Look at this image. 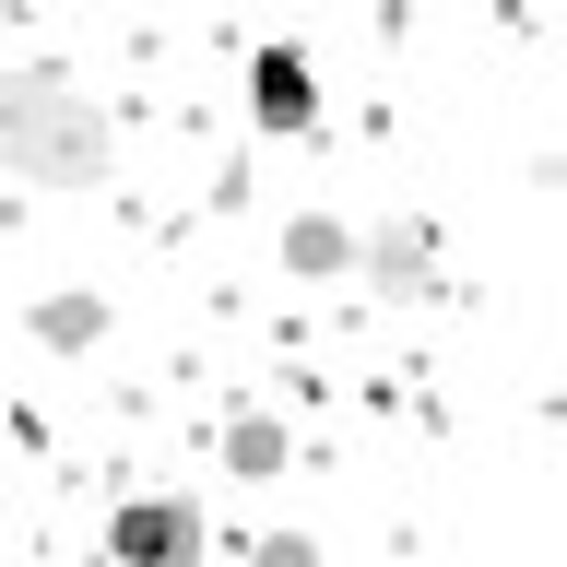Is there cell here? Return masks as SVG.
<instances>
[{"label":"cell","instance_id":"obj_8","mask_svg":"<svg viewBox=\"0 0 567 567\" xmlns=\"http://www.w3.org/2000/svg\"><path fill=\"white\" fill-rule=\"evenodd\" d=\"M248 567H319V544H308V532H260V544H248Z\"/></svg>","mask_w":567,"mask_h":567},{"label":"cell","instance_id":"obj_3","mask_svg":"<svg viewBox=\"0 0 567 567\" xmlns=\"http://www.w3.org/2000/svg\"><path fill=\"white\" fill-rule=\"evenodd\" d=\"M248 118H260L272 142L319 131V60L308 48H248Z\"/></svg>","mask_w":567,"mask_h":567},{"label":"cell","instance_id":"obj_4","mask_svg":"<svg viewBox=\"0 0 567 567\" xmlns=\"http://www.w3.org/2000/svg\"><path fill=\"white\" fill-rule=\"evenodd\" d=\"M354 272L379 284V296H437V237H425L414 213H379V225H367V260H354Z\"/></svg>","mask_w":567,"mask_h":567},{"label":"cell","instance_id":"obj_5","mask_svg":"<svg viewBox=\"0 0 567 567\" xmlns=\"http://www.w3.org/2000/svg\"><path fill=\"white\" fill-rule=\"evenodd\" d=\"M354 260H367V225H343V213H284V272L296 284H343Z\"/></svg>","mask_w":567,"mask_h":567},{"label":"cell","instance_id":"obj_2","mask_svg":"<svg viewBox=\"0 0 567 567\" xmlns=\"http://www.w3.org/2000/svg\"><path fill=\"white\" fill-rule=\"evenodd\" d=\"M213 520L189 496H118L106 508V567H202Z\"/></svg>","mask_w":567,"mask_h":567},{"label":"cell","instance_id":"obj_1","mask_svg":"<svg viewBox=\"0 0 567 567\" xmlns=\"http://www.w3.org/2000/svg\"><path fill=\"white\" fill-rule=\"evenodd\" d=\"M106 166H118L106 106L60 60H0V177H24V189H95Z\"/></svg>","mask_w":567,"mask_h":567},{"label":"cell","instance_id":"obj_6","mask_svg":"<svg viewBox=\"0 0 567 567\" xmlns=\"http://www.w3.org/2000/svg\"><path fill=\"white\" fill-rule=\"evenodd\" d=\"M24 331L48 354H83V343H106V296H95V284H60V296H35V308H24Z\"/></svg>","mask_w":567,"mask_h":567},{"label":"cell","instance_id":"obj_7","mask_svg":"<svg viewBox=\"0 0 567 567\" xmlns=\"http://www.w3.org/2000/svg\"><path fill=\"white\" fill-rule=\"evenodd\" d=\"M213 461H225L237 485H272L284 461H296V437H284V414H225V437H213Z\"/></svg>","mask_w":567,"mask_h":567}]
</instances>
